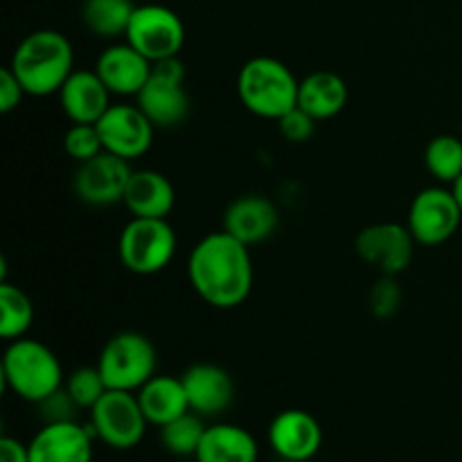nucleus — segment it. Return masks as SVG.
<instances>
[{
	"mask_svg": "<svg viewBox=\"0 0 462 462\" xmlns=\"http://www.w3.org/2000/svg\"><path fill=\"white\" fill-rule=\"evenodd\" d=\"M9 68L27 95L48 97L59 93L75 72V50L61 32L36 30L18 43Z\"/></svg>",
	"mask_w": 462,
	"mask_h": 462,
	"instance_id": "f03ea898",
	"label": "nucleus"
},
{
	"mask_svg": "<svg viewBox=\"0 0 462 462\" xmlns=\"http://www.w3.org/2000/svg\"><path fill=\"white\" fill-rule=\"evenodd\" d=\"M156 347L140 332H120L111 337L97 359L108 391L138 393L156 374Z\"/></svg>",
	"mask_w": 462,
	"mask_h": 462,
	"instance_id": "39448f33",
	"label": "nucleus"
},
{
	"mask_svg": "<svg viewBox=\"0 0 462 462\" xmlns=\"http://www.w3.org/2000/svg\"><path fill=\"white\" fill-rule=\"evenodd\" d=\"M451 189H454L456 199H458V203H460V210H462V176H460L458 180H456L454 185H451Z\"/></svg>",
	"mask_w": 462,
	"mask_h": 462,
	"instance_id": "f704fd0d",
	"label": "nucleus"
},
{
	"mask_svg": "<svg viewBox=\"0 0 462 462\" xmlns=\"http://www.w3.org/2000/svg\"><path fill=\"white\" fill-rule=\"evenodd\" d=\"M257 458H260V447L246 429L217 422L203 433L194 462H257Z\"/></svg>",
	"mask_w": 462,
	"mask_h": 462,
	"instance_id": "4be33fe9",
	"label": "nucleus"
},
{
	"mask_svg": "<svg viewBox=\"0 0 462 462\" xmlns=\"http://www.w3.org/2000/svg\"><path fill=\"white\" fill-rule=\"evenodd\" d=\"M415 237L409 226L395 221L365 226L355 239L356 255L377 269L382 275H400L411 266L415 257Z\"/></svg>",
	"mask_w": 462,
	"mask_h": 462,
	"instance_id": "9b49d317",
	"label": "nucleus"
},
{
	"mask_svg": "<svg viewBox=\"0 0 462 462\" xmlns=\"http://www.w3.org/2000/svg\"><path fill=\"white\" fill-rule=\"evenodd\" d=\"M278 129H280V135H282L287 143L302 144L307 143V140H311V135H314L316 120L310 116V113L302 111L300 106H296L280 117Z\"/></svg>",
	"mask_w": 462,
	"mask_h": 462,
	"instance_id": "2f4dec72",
	"label": "nucleus"
},
{
	"mask_svg": "<svg viewBox=\"0 0 462 462\" xmlns=\"http://www.w3.org/2000/svg\"><path fill=\"white\" fill-rule=\"evenodd\" d=\"M188 278L197 296L217 310H235L253 291L251 248L224 228L194 244Z\"/></svg>",
	"mask_w": 462,
	"mask_h": 462,
	"instance_id": "f257e3e1",
	"label": "nucleus"
},
{
	"mask_svg": "<svg viewBox=\"0 0 462 462\" xmlns=\"http://www.w3.org/2000/svg\"><path fill=\"white\" fill-rule=\"evenodd\" d=\"M152 68L153 63L126 41L108 45L95 63V72L106 84L111 95H122V97H138L152 75Z\"/></svg>",
	"mask_w": 462,
	"mask_h": 462,
	"instance_id": "f3484780",
	"label": "nucleus"
},
{
	"mask_svg": "<svg viewBox=\"0 0 462 462\" xmlns=\"http://www.w3.org/2000/svg\"><path fill=\"white\" fill-rule=\"evenodd\" d=\"M278 206L264 194H244L224 212V230L248 248L266 242L278 230Z\"/></svg>",
	"mask_w": 462,
	"mask_h": 462,
	"instance_id": "a211bd4d",
	"label": "nucleus"
},
{
	"mask_svg": "<svg viewBox=\"0 0 462 462\" xmlns=\"http://www.w3.org/2000/svg\"><path fill=\"white\" fill-rule=\"evenodd\" d=\"M460 221V203L451 188H427L418 192L406 217L411 235L422 246H440L449 242Z\"/></svg>",
	"mask_w": 462,
	"mask_h": 462,
	"instance_id": "9d476101",
	"label": "nucleus"
},
{
	"mask_svg": "<svg viewBox=\"0 0 462 462\" xmlns=\"http://www.w3.org/2000/svg\"><path fill=\"white\" fill-rule=\"evenodd\" d=\"M188 393L189 411L201 418H217L235 402V382L228 370L217 364H194L180 374Z\"/></svg>",
	"mask_w": 462,
	"mask_h": 462,
	"instance_id": "dca6fc26",
	"label": "nucleus"
},
{
	"mask_svg": "<svg viewBox=\"0 0 462 462\" xmlns=\"http://www.w3.org/2000/svg\"><path fill=\"white\" fill-rule=\"evenodd\" d=\"M88 427L95 440L116 451H129L143 442L149 422L135 393L108 391L90 409Z\"/></svg>",
	"mask_w": 462,
	"mask_h": 462,
	"instance_id": "6e6552de",
	"label": "nucleus"
},
{
	"mask_svg": "<svg viewBox=\"0 0 462 462\" xmlns=\"http://www.w3.org/2000/svg\"><path fill=\"white\" fill-rule=\"evenodd\" d=\"M131 174L134 170H131L129 161L116 156V153L102 152L90 161L79 162L72 185H75L77 197L88 206H116L125 199Z\"/></svg>",
	"mask_w": 462,
	"mask_h": 462,
	"instance_id": "ddd939ff",
	"label": "nucleus"
},
{
	"mask_svg": "<svg viewBox=\"0 0 462 462\" xmlns=\"http://www.w3.org/2000/svg\"><path fill=\"white\" fill-rule=\"evenodd\" d=\"M57 95L66 117L75 125H97L111 106V90L95 70H75Z\"/></svg>",
	"mask_w": 462,
	"mask_h": 462,
	"instance_id": "6ab92c4d",
	"label": "nucleus"
},
{
	"mask_svg": "<svg viewBox=\"0 0 462 462\" xmlns=\"http://www.w3.org/2000/svg\"><path fill=\"white\" fill-rule=\"evenodd\" d=\"M135 7L138 5L131 0H84L81 21L86 30L99 39H120L126 36Z\"/></svg>",
	"mask_w": 462,
	"mask_h": 462,
	"instance_id": "b1692460",
	"label": "nucleus"
},
{
	"mask_svg": "<svg viewBox=\"0 0 462 462\" xmlns=\"http://www.w3.org/2000/svg\"><path fill=\"white\" fill-rule=\"evenodd\" d=\"M122 266L135 275H156L176 255V233L167 219L131 217L117 239Z\"/></svg>",
	"mask_w": 462,
	"mask_h": 462,
	"instance_id": "423d86ee",
	"label": "nucleus"
},
{
	"mask_svg": "<svg viewBox=\"0 0 462 462\" xmlns=\"http://www.w3.org/2000/svg\"><path fill=\"white\" fill-rule=\"evenodd\" d=\"M126 43L149 61L179 57L185 43V25L174 9L165 5H138L126 30Z\"/></svg>",
	"mask_w": 462,
	"mask_h": 462,
	"instance_id": "1a4fd4ad",
	"label": "nucleus"
},
{
	"mask_svg": "<svg viewBox=\"0 0 462 462\" xmlns=\"http://www.w3.org/2000/svg\"><path fill=\"white\" fill-rule=\"evenodd\" d=\"M34 323V305L30 296L16 284L3 280L0 284V337L5 341H16L30 332Z\"/></svg>",
	"mask_w": 462,
	"mask_h": 462,
	"instance_id": "393cba45",
	"label": "nucleus"
},
{
	"mask_svg": "<svg viewBox=\"0 0 462 462\" xmlns=\"http://www.w3.org/2000/svg\"><path fill=\"white\" fill-rule=\"evenodd\" d=\"M300 81L287 63L273 57H253L237 75V95L248 113L278 122L298 106Z\"/></svg>",
	"mask_w": 462,
	"mask_h": 462,
	"instance_id": "7ed1b4c3",
	"label": "nucleus"
},
{
	"mask_svg": "<svg viewBox=\"0 0 462 462\" xmlns=\"http://www.w3.org/2000/svg\"><path fill=\"white\" fill-rule=\"evenodd\" d=\"M0 462H30V447L12 436L0 438Z\"/></svg>",
	"mask_w": 462,
	"mask_h": 462,
	"instance_id": "72a5a7b5",
	"label": "nucleus"
},
{
	"mask_svg": "<svg viewBox=\"0 0 462 462\" xmlns=\"http://www.w3.org/2000/svg\"><path fill=\"white\" fill-rule=\"evenodd\" d=\"M135 104L156 129H171L185 122L189 113V95L185 88V66L179 57L156 61L147 84L135 97Z\"/></svg>",
	"mask_w": 462,
	"mask_h": 462,
	"instance_id": "0eeeda50",
	"label": "nucleus"
},
{
	"mask_svg": "<svg viewBox=\"0 0 462 462\" xmlns=\"http://www.w3.org/2000/svg\"><path fill=\"white\" fill-rule=\"evenodd\" d=\"M93 431L88 424H43L27 442L30 462H93Z\"/></svg>",
	"mask_w": 462,
	"mask_h": 462,
	"instance_id": "2eb2a0df",
	"label": "nucleus"
},
{
	"mask_svg": "<svg viewBox=\"0 0 462 462\" xmlns=\"http://www.w3.org/2000/svg\"><path fill=\"white\" fill-rule=\"evenodd\" d=\"M122 203L131 212V217L167 219L176 203L174 185L162 171L134 170Z\"/></svg>",
	"mask_w": 462,
	"mask_h": 462,
	"instance_id": "aec40b11",
	"label": "nucleus"
},
{
	"mask_svg": "<svg viewBox=\"0 0 462 462\" xmlns=\"http://www.w3.org/2000/svg\"><path fill=\"white\" fill-rule=\"evenodd\" d=\"M347 84L332 70H316L300 79L298 106L310 113L316 122L332 120L346 108Z\"/></svg>",
	"mask_w": 462,
	"mask_h": 462,
	"instance_id": "5701e85b",
	"label": "nucleus"
},
{
	"mask_svg": "<svg viewBox=\"0 0 462 462\" xmlns=\"http://www.w3.org/2000/svg\"><path fill=\"white\" fill-rule=\"evenodd\" d=\"M206 422L201 415L194 411L180 415V418L171 420L170 424L161 427V445L167 454L176 456V458H194L199 451V445L206 433Z\"/></svg>",
	"mask_w": 462,
	"mask_h": 462,
	"instance_id": "a878e982",
	"label": "nucleus"
},
{
	"mask_svg": "<svg viewBox=\"0 0 462 462\" xmlns=\"http://www.w3.org/2000/svg\"><path fill=\"white\" fill-rule=\"evenodd\" d=\"M39 413L43 424H54V422H75L77 415H79V406L72 400L70 393L66 391V386H61L59 391H54L52 395H48L45 400H41Z\"/></svg>",
	"mask_w": 462,
	"mask_h": 462,
	"instance_id": "7c9ffc66",
	"label": "nucleus"
},
{
	"mask_svg": "<svg viewBox=\"0 0 462 462\" xmlns=\"http://www.w3.org/2000/svg\"><path fill=\"white\" fill-rule=\"evenodd\" d=\"M140 409L144 418L153 427H165L171 420L189 413L188 393H185L183 379L171 374H153L138 393Z\"/></svg>",
	"mask_w": 462,
	"mask_h": 462,
	"instance_id": "412c9836",
	"label": "nucleus"
},
{
	"mask_svg": "<svg viewBox=\"0 0 462 462\" xmlns=\"http://www.w3.org/2000/svg\"><path fill=\"white\" fill-rule=\"evenodd\" d=\"M269 445L284 462H307L323 447V429L307 411H282L269 424Z\"/></svg>",
	"mask_w": 462,
	"mask_h": 462,
	"instance_id": "4468645a",
	"label": "nucleus"
},
{
	"mask_svg": "<svg viewBox=\"0 0 462 462\" xmlns=\"http://www.w3.org/2000/svg\"><path fill=\"white\" fill-rule=\"evenodd\" d=\"M3 382L21 400L39 404L63 386V368L59 356L36 338H16L7 343L3 355Z\"/></svg>",
	"mask_w": 462,
	"mask_h": 462,
	"instance_id": "20e7f679",
	"label": "nucleus"
},
{
	"mask_svg": "<svg viewBox=\"0 0 462 462\" xmlns=\"http://www.w3.org/2000/svg\"><path fill=\"white\" fill-rule=\"evenodd\" d=\"M25 95V88H23V84L18 81V77L14 75L12 68H3V70H0V111H16Z\"/></svg>",
	"mask_w": 462,
	"mask_h": 462,
	"instance_id": "473e14b6",
	"label": "nucleus"
},
{
	"mask_svg": "<svg viewBox=\"0 0 462 462\" xmlns=\"http://www.w3.org/2000/svg\"><path fill=\"white\" fill-rule=\"evenodd\" d=\"M424 165L440 183L454 185L462 176V140L451 134L436 135L424 149Z\"/></svg>",
	"mask_w": 462,
	"mask_h": 462,
	"instance_id": "bb28decb",
	"label": "nucleus"
},
{
	"mask_svg": "<svg viewBox=\"0 0 462 462\" xmlns=\"http://www.w3.org/2000/svg\"><path fill=\"white\" fill-rule=\"evenodd\" d=\"M97 131L102 135L104 152L116 153L125 161H135L152 149L156 126L138 104H111L99 117Z\"/></svg>",
	"mask_w": 462,
	"mask_h": 462,
	"instance_id": "f8f14e48",
	"label": "nucleus"
},
{
	"mask_svg": "<svg viewBox=\"0 0 462 462\" xmlns=\"http://www.w3.org/2000/svg\"><path fill=\"white\" fill-rule=\"evenodd\" d=\"M63 152L68 158L79 165V162L90 161V158L99 156L104 152L102 135H99L97 125H75L72 122L70 129L63 135Z\"/></svg>",
	"mask_w": 462,
	"mask_h": 462,
	"instance_id": "c756f323",
	"label": "nucleus"
},
{
	"mask_svg": "<svg viewBox=\"0 0 462 462\" xmlns=\"http://www.w3.org/2000/svg\"><path fill=\"white\" fill-rule=\"evenodd\" d=\"M63 386L81 411H90L108 393V386L97 365H81V368L72 370Z\"/></svg>",
	"mask_w": 462,
	"mask_h": 462,
	"instance_id": "cd10ccee",
	"label": "nucleus"
},
{
	"mask_svg": "<svg viewBox=\"0 0 462 462\" xmlns=\"http://www.w3.org/2000/svg\"><path fill=\"white\" fill-rule=\"evenodd\" d=\"M402 302H404V291L395 275H382L370 287L368 310L377 320H391L393 316L400 314Z\"/></svg>",
	"mask_w": 462,
	"mask_h": 462,
	"instance_id": "c85d7f7f",
	"label": "nucleus"
}]
</instances>
